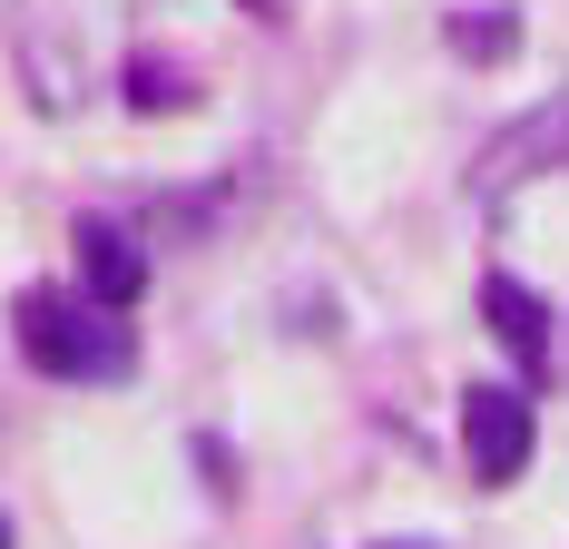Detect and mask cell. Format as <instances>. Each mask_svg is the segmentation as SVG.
Listing matches in <instances>:
<instances>
[{"mask_svg": "<svg viewBox=\"0 0 569 549\" xmlns=\"http://www.w3.org/2000/svg\"><path fill=\"white\" fill-rule=\"evenodd\" d=\"M530 392L520 383H471L461 392V461H471V481L481 491H511L520 471H530Z\"/></svg>", "mask_w": 569, "mask_h": 549, "instance_id": "2", "label": "cell"}, {"mask_svg": "<svg viewBox=\"0 0 569 549\" xmlns=\"http://www.w3.org/2000/svg\"><path fill=\"white\" fill-rule=\"evenodd\" d=\"M20 353H30V373H50V383H118V373L138 363L128 325H118L109 305L69 295V285H30V295H20Z\"/></svg>", "mask_w": 569, "mask_h": 549, "instance_id": "1", "label": "cell"}, {"mask_svg": "<svg viewBox=\"0 0 569 549\" xmlns=\"http://www.w3.org/2000/svg\"><path fill=\"white\" fill-rule=\"evenodd\" d=\"M569 167V99H550V109H530V118H511L481 158H471V197L481 207H501L511 187H530V177H560Z\"/></svg>", "mask_w": 569, "mask_h": 549, "instance_id": "3", "label": "cell"}, {"mask_svg": "<svg viewBox=\"0 0 569 549\" xmlns=\"http://www.w3.org/2000/svg\"><path fill=\"white\" fill-rule=\"evenodd\" d=\"M481 315H491V333H501V353H511L520 373H550V305H540L530 285L491 274V285H481Z\"/></svg>", "mask_w": 569, "mask_h": 549, "instance_id": "6", "label": "cell"}, {"mask_svg": "<svg viewBox=\"0 0 569 549\" xmlns=\"http://www.w3.org/2000/svg\"><path fill=\"white\" fill-rule=\"evenodd\" d=\"M442 40H452V59H471V69H501V59L520 50V10H452Z\"/></svg>", "mask_w": 569, "mask_h": 549, "instance_id": "7", "label": "cell"}, {"mask_svg": "<svg viewBox=\"0 0 569 549\" xmlns=\"http://www.w3.org/2000/svg\"><path fill=\"white\" fill-rule=\"evenodd\" d=\"M128 109H187V69H177V59H138V69H128Z\"/></svg>", "mask_w": 569, "mask_h": 549, "instance_id": "8", "label": "cell"}, {"mask_svg": "<svg viewBox=\"0 0 569 549\" xmlns=\"http://www.w3.org/2000/svg\"><path fill=\"white\" fill-rule=\"evenodd\" d=\"M0 549H10V520H0Z\"/></svg>", "mask_w": 569, "mask_h": 549, "instance_id": "9", "label": "cell"}, {"mask_svg": "<svg viewBox=\"0 0 569 549\" xmlns=\"http://www.w3.org/2000/svg\"><path fill=\"white\" fill-rule=\"evenodd\" d=\"M69 256H79V295H89V305H109V315H128V305L148 295V246H138L118 217H79Z\"/></svg>", "mask_w": 569, "mask_h": 549, "instance_id": "5", "label": "cell"}, {"mask_svg": "<svg viewBox=\"0 0 569 549\" xmlns=\"http://www.w3.org/2000/svg\"><path fill=\"white\" fill-rule=\"evenodd\" d=\"M20 69H30V99L50 118L89 109V50H79V30L50 20V0H30V20H20Z\"/></svg>", "mask_w": 569, "mask_h": 549, "instance_id": "4", "label": "cell"}]
</instances>
